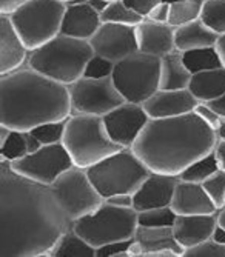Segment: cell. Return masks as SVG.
Masks as SVG:
<instances>
[{"label": "cell", "mask_w": 225, "mask_h": 257, "mask_svg": "<svg viewBox=\"0 0 225 257\" xmlns=\"http://www.w3.org/2000/svg\"><path fill=\"white\" fill-rule=\"evenodd\" d=\"M73 226L51 186L16 173L0 162V255L48 257Z\"/></svg>", "instance_id": "1"}, {"label": "cell", "mask_w": 225, "mask_h": 257, "mask_svg": "<svg viewBox=\"0 0 225 257\" xmlns=\"http://www.w3.org/2000/svg\"><path fill=\"white\" fill-rule=\"evenodd\" d=\"M217 133L193 111L165 119H150L133 150L145 165L162 174L181 176L199 157L211 153Z\"/></svg>", "instance_id": "2"}, {"label": "cell", "mask_w": 225, "mask_h": 257, "mask_svg": "<svg viewBox=\"0 0 225 257\" xmlns=\"http://www.w3.org/2000/svg\"><path fill=\"white\" fill-rule=\"evenodd\" d=\"M73 114L70 86L25 65L0 76V123L16 131H31L66 120Z\"/></svg>", "instance_id": "3"}, {"label": "cell", "mask_w": 225, "mask_h": 257, "mask_svg": "<svg viewBox=\"0 0 225 257\" xmlns=\"http://www.w3.org/2000/svg\"><path fill=\"white\" fill-rule=\"evenodd\" d=\"M94 56L89 40L57 34L50 42L30 51L28 66L66 86L83 77L88 60Z\"/></svg>", "instance_id": "4"}, {"label": "cell", "mask_w": 225, "mask_h": 257, "mask_svg": "<svg viewBox=\"0 0 225 257\" xmlns=\"http://www.w3.org/2000/svg\"><path fill=\"white\" fill-rule=\"evenodd\" d=\"M74 165L88 168L102 159L122 150L113 142L100 115L71 114L66 122L63 142Z\"/></svg>", "instance_id": "5"}, {"label": "cell", "mask_w": 225, "mask_h": 257, "mask_svg": "<svg viewBox=\"0 0 225 257\" xmlns=\"http://www.w3.org/2000/svg\"><path fill=\"white\" fill-rule=\"evenodd\" d=\"M86 173L103 199L115 194H134L151 170L133 148H122L94 165Z\"/></svg>", "instance_id": "6"}, {"label": "cell", "mask_w": 225, "mask_h": 257, "mask_svg": "<svg viewBox=\"0 0 225 257\" xmlns=\"http://www.w3.org/2000/svg\"><path fill=\"white\" fill-rule=\"evenodd\" d=\"M139 213L134 208H121L103 202L93 213L73 222V228L96 249L113 243L130 240L139 226Z\"/></svg>", "instance_id": "7"}, {"label": "cell", "mask_w": 225, "mask_h": 257, "mask_svg": "<svg viewBox=\"0 0 225 257\" xmlns=\"http://www.w3.org/2000/svg\"><path fill=\"white\" fill-rule=\"evenodd\" d=\"M66 4L60 0H30L10 14L14 28L30 51L60 34Z\"/></svg>", "instance_id": "8"}, {"label": "cell", "mask_w": 225, "mask_h": 257, "mask_svg": "<svg viewBox=\"0 0 225 257\" xmlns=\"http://www.w3.org/2000/svg\"><path fill=\"white\" fill-rule=\"evenodd\" d=\"M111 79L127 102L144 105L161 88V57L134 53L115 63Z\"/></svg>", "instance_id": "9"}, {"label": "cell", "mask_w": 225, "mask_h": 257, "mask_svg": "<svg viewBox=\"0 0 225 257\" xmlns=\"http://www.w3.org/2000/svg\"><path fill=\"white\" fill-rule=\"evenodd\" d=\"M65 214L71 222L93 213L105 199L89 179L86 168L71 167L50 185Z\"/></svg>", "instance_id": "10"}, {"label": "cell", "mask_w": 225, "mask_h": 257, "mask_svg": "<svg viewBox=\"0 0 225 257\" xmlns=\"http://www.w3.org/2000/svg\"><path fill=\"white\" fill-rule=\"evenodd\" d=\"M70 96L73 114L100 115V117L125 102L111 77L93 79L83 76L70 85Z\"/></svg>", "instance_id": "11"}, {"label": "cell", "mask_w": 225, "mask_h": 257, "mask_svg": "<svg viewBox=\"0 0 225 257\" xmlns=\"http://www.w3.org/2000/svg\"><path fill=\"white\" fill-rule=\"evenodd\" d=\"M71 167H74V162L62 142L43 145L36 153H28L25 157L11 162V168L16 173L43 185L54 183Z\"/></svg>", "instance_id": "12"}, {"label": "cell", "mask_w": 225, "mask_h": 257, "mask_svg": "<svg viewBox=\"0 0 225 257\" xmlns=\"http://www.w3.org/2000/svg\"><path fill=\"white\" fill-rule=\"evenodd\" d=\"M94 54L111 62H119L139 51L136 27L102 22L100 28L89 39Z\"/></svg>", "instance_id": "13"}, {"label": "cell", "mask_w": 225, "mask_h": 257, "mask_svg": "<svg viewBox=\"0 0 225 257\" xmlns=\"http://www.w3.org/2000/svg\"><path fill=\"white\" fill-rule=\"evenodd\" d=\"M105 128L113 139L122 148H133L134 142L139 139L145 125L150 120L144 105L124 102L118 108L103 115Z\"/></svg>", "instance_id": "14"}, {"label": "cell", "mask_w": 225, "mask_h": 257, "mask_svg": "<svg viewBox=\"0 0 225 257\" xmlns=\"http://www.w3.org/2000/svg\"><path fill=\"white\" fill-rule=\"evenodd\" d=\"M179 180H181L179 176L151 171L150 176L142 182V185L133 194L134 209L141 213L145 211V209L171 205L173 194Z\"/></svg>", "instance_id": "15"}, {"label": "cell", "mask_w": 225, "mask_h": 257, "mask_svg": "<svg viewBox=\"0 0 225 257\" xmlns=\"http://www.w3.org/2000/svg\"><path fill=\"white\" fill-rule=\"evenodd\" d=\"M199 100L193 96V92L185 89H162L159 88L154 94L144 102V108L150 119H165L176 117L193 112Z\"/></svg>", "instance_id": "16"}, {"label": "cell", "mask_w": 225, "mask_h": 257, "mask_svg": "<svg viewBox=\"0 0 225 257\" xmlns=\"http://www.w3.org/2000/svg\"><path fill=\"white\" fill-rule=\"evenodd\" d=\"M30 50L14 28L8 14H0V76L28 65Z\"/></svg>", "instance_id": "17"}, {"label": "cell", "mask_w": 225, "mask_h": 257, "mask_svg": "<svg viewBox=\"0 0 225 257\" xmlns=\"http://www.w3.org/2000/svg\"><path fill=\"white\" fill-rule=\"evenodd\" d=\"M176 214H216L217 206L205 191L204 185L196 182L179 180L171 200Z\"/></svg>", "instance_id": "18"}, {"label": "cell", "mask_w": 225, "mask_h": 257, "mask_svg": "<svg viewBox=\"0 0 225 257\" xmlns=\"http://www.w3.org/2000/svg\"><path fill=\"white\" fill-rule=\"evenodd\" d=\"M174 31L176 28L170 23H161L150 19H144L136 27L139 51L164 57L165 54L176 50L174 43Z\"/></svg>", "instance_id": "19"}, {"label": "cell", "mask_w": 225, "mask_h": 257, "mask_svg": "<svg viewBox=\"0 0 225 257\" xmlns=\"http://www.w3.org/2000/svg\"><path fill=\"white\" fill-rule=\"evenodd\" d=\"M216 214H177L173 225V232L176 240L184 249L191 248L200 242L208 240L213 236V231L217 226Z\"/></svg>", "instance_id": "20"}, {"label": "cell", "mask_w": 225, "mask_h": 257, "mask_svg": "<svg viewBox=\"0 0 225 257\" xmlns=\"http://www.w3.org/2000/svg\"><path fill=\"white\" fill-rule=\"evenodd\" d=\"M102 25L100 14L86 4L66 5L63 14L60 34L70 36L74 39L89 40Z\"/></svg>", "instance_id": "21"}, {"label": "cell", "mask_w": 225, "mask_h": 257, "mask_svg": "<svg viewBox=\"0 0 225 257\" xmlns=\"http://www.w3.org/2000/svg\"><path fill=\"white\" fill-rule=\"evenodd\" d=\"M142 248L145 257H156L161 251H174L177 257L184 255V248L174 237L173 226H142L139 225L134 234Z\"/></svg>", "instance_id": "22"}, {"label": "cell", "mask_w": 225, "mask_h": 257, "mask_svg": "<svg viewBox=\"0 0 225 257\" xmlns=\"http://www.w3.org/2000/svg\"><path fill=\"white\" fill-rule=\"evenodd\" d=\"M219 34L207 27L202 19H196L187 25L177 27L174 31V43L176 50L190 51L196 48H205V46H214Z\"/></svg>", "instance_id": "23"}, {"label": "cell", "mask_w": 225, "mask_h": 257, "mask_svg": "<svg viewBox=\"0 0 225 257\" xmlns=\"http://www.w3.org/2000/svg\"><path fill=\"white\" fill-rule=\"evenodd\" d=\"M188 89L199 102L214 100L225 92V66L193 74Z\"/></svg>", "instance_id": "24"}, {"label": "cell", "mask_w": 225, "mask_h": 257, "mask_svg": "<svg viewBox=\"0 0 225 257\" xmlns=\"http://www.w3.org/2000/svg\"><path fill=\"white\" fill-rule=\"evenodd\" d=\"M190 69L185 66L182 51L173 50L161 57V88L162 89H185L191 80Z\"/></svg>", "instance_id": "25"}, {"label": "cell", "mask_w": 225, "mask_h": 257, "mask_svg": "<svg viewBox=\"0 0 225 257\" xmlns=\"http://www.w3.org/2000/svg\"><path fill=\"white\" fill-rule=\"evenodd\" d=\"M48 257H96V248L79 236L71 226L56 242Z\"/></svg>", "instance_id": "26"}, {"label": "cell", "mask_w": 225, "mask_h": 257, "mask_svg": "<svg viewBox=\"0 0 225 257\" xmlns=\"http://www.w3.org/2000/svg\"><path fill=\"white\" fill-rule=\"evenodd\" d=\"M182 59L191 74L223 66L216 46H205V48H196V50L184 51Z\"/></svg>", "instance_id": "27"}, {"label": "cell", "mask_w": 225, "mask_h": 257, "mask_svg": "<svg viewBox=\"0 0 225 257\" xmlns=\"http://www.w3.org/2000/svg\"><path fill=\"white\" fill-rule=\"evenodd\" d=\"M219 162L216 159L214 150L205 156L199 157L197 160H194L191 165H188L182 173H181V180H187V182H196V183H202L205 182L208 177H211L216 171H219Z\"/></svg>", "instance_id": "28"}, {"label": "cell", "mask_w": 225, "mask_h": 257, "mask_svg": "<svg viewBox=\"0 0 225 257\" xmlns=\"http://www.w3.org/2000/svg\"><path fill=\"white\" fill-rule=\"evenodd\" d=\"M204 4H205V0H182V2L173 4L170 7L168 23L171 27L177 28V27L187 25V23L196 19H200Z\"/></svg>", "instance_id": "29"}, {"label": "cell", "mask_w": 225, "mask_h": 257, "mask_svg": "<svg viewBox=\"0 0 225 257\" xmlns=\"http://www.w3.org/2000/svg\"><path fill=\"white\" fill-rule=\"evenodd\" d=\"M102 22H111V23H122V25H131L138 27L144 20L142 16H139L136 11H133L130 7L125 5L124 0L111 2L106 10L100 14Z\"/></svg>", "instance_id": "30"}, {"label": "cell", "mask_w": 225, "mask_h": 257, "mask_svg": "<svg viewBox=\"0 0 225 257\" xmlns=\"http://www.w3.org/2000/svg\"><path fill=\"white\" fill-rule=\"evenodd\" d=\"M28 154L27 139L24 131L11 130L8 139L0 145V162H14Z\"/></svg>", "instance_id": "31"}, {"label": "cell", "mask_w": 225, "mask_h": 257, "mask_svg": "<svg viewBox=\"0 0 225 257\" xmlns=\"http://www.w3.org/2000/svg\"><path fill=\"white\" fill-rule=\"evenodd\" d=\"M200 19L217 34L225 33V0H205Z\"/></svg>", "instance_id": "32"}, {"label": "cell", "mask_w": 225, "mask_h": 257, "mask_svg": "<svg viewBox=\"0 0 225 257\" xmlns=\"http://www.w3.org/2000/svg\"><path fill=\"white\" fill-rule=\"evenodd\" d=\"M176 217V211L171 208V205H168L141 211L138 216V222L142 226H173Z\"/></svg>", "instance_id": "33"}, {"label": "cell", "mask_w": 225, "mask_h": 257, "mask_svg": "<svg viewBox=\"0 0 225 257\" xmlns=\"http://www.w3.org/2000/svg\"><path fill=\"white\" fill-rule=\"evenodd\" d=\"M68 119H66V120H57V122L42 123V125L33 128L31 133L40 140L43 145L60 144V142H63L65 128H66V122H68Z\"/></svg>", "instance_id": "34"}, {"label": "cell", "mask_w": 225, "mask_h": 257, "mask_svg": "<svg viewBox=\"0 0 225 257\" xmlns=\"http://www.w3.org/2000/svg\"><path fill=\"white\" fill-rule=\"evenodd\" d=\"M202 185H204L205 191L208 193V196L211 197V200L220 211L225 206V171L223 170L216 171L211 177H208L205 182H202Z\"/></svg>", "instance_id": "35"}, {"label": "cell", "mask_w": 225, "mask_h": 257, "mask_svg": "<svg viewBox=\"0 0 225 257\" xmlns=\"http://www.w3.org/2000/svg\"><path fill=\"white\" fill-rule=\"evenodd\" d=\"M113 71H115V62L94 54L91 59L88 60L83 76L93 77V79H103V77H111Z\"/></svg>", "instance_id": "36"}, {"label": "cell", "mask_w": 225, "mask_h": 257, "mask_svg": "<svg viewBox=\"0 0 225 257\" xmlns=\"http://www.w3.org/2000/svg\"><path fill=\"white\" fill-rule=\"evenodd\" d=\"M182 257H225V245L217 243L214 239H208L187 248Z\"/></svg>", "instance_id": "37"}, {"label": "cell", "mask_w": 225, "mask_h": 257, "mask_svg": "<svg viewBox=\"0 0 225 257\" xmlns=\"http://www.w3.org/2000/svg\"><path fill=\"white\" fill-rule=\"evenodd\" d=\"M133 239L113 242L96 249V257H128V248Z\"/></svg>", "instance_id": "38"}, {"label": "cell", "mask_w": 225, "mask_h": 257, "mask_svg": "<svg viewBox=\"0 0 225 257\" xmlns=\"http://www.w3.org/2000/svg\"><path fill=\"white\" fill-rule=\"evenodd\" d=\"M194 112L199 115V117L204 120L207 125H210L213 130L217 131V128L220 126V122H222V117L220 115L205 102H199L197 106L194 108Z\"/></svg>", "instance_id": "39"}, {"label": "cell", "mask_w": 225, "mask_h": 257, "mask_svg": "<svg viewBox=\"0 0 225 257\" xmlns=\"http://www.w3.org/2000/svg\"><path fill=\"white\" fill-rule=\"evenodd\" d=\"M125 5L130 7L133 11H136L139 16H142L144 19L161 4V0H124Z\"/></svg>", "instance_id": "40"}, {"label": "cell", "mask_w": 225, "mask_h": 257, "mask_svg": "<svg viewBox=\"0 0 225 257\" xmlns=\"http://www.w3.org/2000/svg\"><path fill=\"white\" fill-rule=\"evenodd\" d=\"M170 7H171L170 4L161 2L145 19H150V20H154V22H161V23H168V19H170Z\"/></svg>", "instance_id": "41"}, {"label": "cell", "mask_w": 225, "mask_h": 257, "mask_svg": "<svg viewBox=\"0 0 225 257\" xmlns=\"http://www.w3.org/2000/svg\"><path fill=\"white\" fill-rule=\"evenodd\" d=\"M105 202L115 205V206H121V208H134V199L133 194H115L108 199H105Z\"/></svg>", "instance_id": "42"}, {"label": "cell", "mask_w": 225, "mask_h": 257, "mask_svg": "<svg viewBox=\"0 0 225 257\" xmlns=\"http://www.w3.org/2000/svg\"><path fill=\"white\" fill-rule=\"evenodd\" d=\"M30 0H0V14H13L17 8L25 5Z\"/></svg>", "instance_id": "43"}, {"label": "cell", "mask_w": 225, "mask_h": 257, "mask_svg": "<svg viewBox=\"0 0 225 257\" xmlns=\"http://www.w3.org/2000/svg\"><path fill=\"white\" fill-rule=\"evenodd\" d=\"M25 133V139H27V147H28V153H36L37 150H40L43 147V144L40 140L31 133V131H24Z\"/></svg>", "instance_id": "44"}, {"label": "cell", "mask_w": 225, "mask_h": 257, "mask_svg": "<svg viewBox=\"0 0 225 257\" xmlns=\"http://www.w3.org/2000/svg\"><path fill=\"white\" fill-rule=\"evenodd\" d=\"M214 154H216V159L219 162L220 170L225 171V140H222V139L217 140V144L214 147Z\"/></svg>", "instance_id": "45"}, {"label": "cell", "mask_w": 225, "mask_h": 257, "mask_svg": "<svg viewBox=\"0 0 225 257\" xmlns=\"http://www.w3.org/2000/svg\"><path fill=\"white\" fill-rule=\"evenodd\" d=\"M205 103H208L220 117L223 119L225 117V92L223 94H220L219 97H216L214 100H211V102H205Z\"/></svg>", "instance_id": "46"}, {"label": "cell", "mask_w": 225, "mask_h": 257, "mask_svg": "<svg viewBox=\"0 0 225 257\" xmlns=\"http://www.w3.org/2000/svg\"><path fill=\"white\" fill-rule=\"evenodd\" d=\"M128 257H145L142 245L134 237H133V240L130 243V248H128Z\"/></svg>", "instance_id": "47"}, {"label": "cell", "mask_w": 225, "mask_h": 257, "mask_svg": "<svg viewBox=\"0 0 225 257\" xmlns=\"http://www.w3.org/2000/svg\"><path fill=\"white\" fill-rule=\"evenodd\" d=\"M216 50H217V53H219V56H220V60H222V65L225 66V33H222V34H219V37H217V42H216Z\"/></svg>", "instance_id": "48"}, {"label": "cell", "mask_w": 225, "mask_h": 257, "mask_svg": "<svg viewBox=\"0 0 225 257\" xmlns=\"http://www.w3.org/2000/svg\"><path fill=\"white\" fill-rule=\"evenodd\" d=\"M88 5L93 7L99 14H102L106 10V7L109 5V2L108 0H88Z\"/></svg>", "instance_id": "49"}, {"label": "cell", "mask_w": 225, "mask_h": 257, "mask_svg": "<svg viewBox=\"0 0 225 257\" xmlns=\"http://www.w3.org/2000/svg\"><path fill=\"white\" fill-rule=\"evenodd\" d=\"M211 239H214L217 243L225 245V228H223L222 225H219V223H217V226H216V228H214V231H213Z\"/></svg>", "instance_id": "50"}, {"label": "cell", "mask_w": 225, "mask_h": 257, "mask_svg": "<svg viewBox=\"0 0 225 257\" xmlns=\"http://www.w3.org/2000/svg\"><path fill=\"white\" fill-rule=\"evenodd\" d=\"M10 133H11V130H10L7 125H2V123H0V145H2V144L5 142V140L8 139Z\"/></svg>", "instance_id": "51"}, {"label": "cell", "mask_w": 225, "mask_h": 257, "mask_svg": "<svg viewBox=\"0 0 225 257\" xmlns=\"http://www.w3.org/2000/svg\"><path fill=\"white\" fill-rule=\"evenodd\" d=\"M217 137L219 139H222V140H225V117L222 119V122H220V126L217 128Z\"/></svg>", "instance_id": "52"}, {"label": "cell", "mask_w": 225, "mask_h": 257, "mask_svg": "<svg viewBox=\"0 0 225 257\" xmlns=\"http://www.w3.org/2000/svg\"><path fill=\"white\" fill-rule=\"evenodd\" d=\"M217 220H219V225H222L225 228V206L217 213Z\"/></svg>", "instance_id": "53"}, {"label": "cell", "mask_w": 225, "mask_h": 257, "mask_svg": "<svg viewBox=\"0 0 225 257\" xmlns=\"http://www.w3.org/2000/svg\"><path fill=\"white\" fill-rule=\"evenodd\" d=\"M161 2H164V4H170V5H173V4H177V2H182V0H161Z\"/></svg>", "instance_id": "54"}, {"label": "cell", "mask_w": 225, "mask_h": 257, "mask_svg": "<svg viewBox=\"0 0 225 257\" xmlns=\"http://www.w3.org/2000/svg\"><path fill=\"white\" fill-rule=\"evenodd\" d=\"M60 2H63V4H70L71 0H60Z\"/></svg>", "instance_id": "55"}, {"label": "cell", "mask_w": 225, "mask_h": 257, "mask_svg": "<svg viewBox=\"0 0 225 257\" xmlns=\"http://www.w3.org/2000/svg\"><path fill=\"white\" fill-rule=\"evenodd\" d=\"M108 2L111 4V2H118V0H108Z\"/></svg>", "instance_id": "56"}]
</instances>
